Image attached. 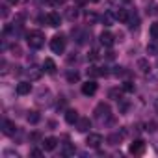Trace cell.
Segmentation results:
<instances>
[{
  "mask_svg": "<svg viewBox=\"0 0 158 158\" xmlns=\"http://www.w3.org/2000/svg\"><path fill=\"white\" fill-rule=\"evenodd\" d=\"M93 114H95V119H97V121L104 123V121H110V117H112V108H110V104L101 102V104H97V108H95Z\"/></svg>",
  "mask_w": 158,
  "mask_h": 158,
  "instance_id": "6da1fadb",
  "label": "cell"
},
{
  "mask_svg": "<svg viewBox=\"0 0 158 158\" xmlns=\"http://www.w3.org/2000/svg\"><path fill=\"white\" fill-rule=\"evenodd\" d=\"M26 41H28V47L30 48H41L45 45V35L41 32H30L26 35Z\"/></svg>",
  "mask_w": 158,
  "mask_h": 158,
  "instance_id": "7a4b0ae2",
  "label": "cell"
},
{
  "mask_svg": "<svg viewBox=\"0 0 158 158\" xmlns=\"http://www.w3.org/2000/svg\"><path fill=\"white\" fill-rule=\"evenodd\" d=\"M50 50L54 54H63V50H65V37L63 35H54L50 39Z\"/></svg>",
  "mask_w": 158,
  "mask_h": 158,
  "instance_id": "3957f363",
  "label": "cell"
},
{
  "mask_svg": "<svg viewBox=\"0 0 158 158\" xmlns=\"http://www.w3.org/2000/svg\"><path fill=\"white\" fill-rule=\"evenodd\" d=\"M145 149H147V145H145L143 139H134V141L130 143V147H128V152L134 154V156H141V154L145 152Z\"/></svg>",
  "mask_w": 158,
  "mask_h": 158,
  "instance_id": "277c9868",
  "label": "cell"
},
{
  "mask_svg": "<svg viewBox=\"0 0 158 158\" xmlns=\"http://www.w3.org/2000/svg\"><path fill=\"white\" fill-rule=\"evenodd\" d=\"M82 93H84L86 97L95 95V93H97V82H95V80H88V82H84V84H82Z\"/></svg>",
  "mask_w": 158,
  "mask_h": 158,
  "instance_id": "5b68a950",
  "label": "cell"
},
{
  "mask_svg": "<svg viewBox=\"0 0 158 158\" xmlns=\"http://www.w3.org/2000/svg\"><path fill=\"white\" fill-rule=\"evenodd\" d=\"M45 23H47L48 26H52V28H58L60 23H61V17H60V13L52 11V13H48V15L45 17Z\"/></svg>",
  "mask_w": 158,
  "mask_h": 158,
  "instance_id": "8992f818",
  "label": "cell"
},
{
  "mask_svg": "<svg viewBox=\"0 0 158 158\" xmlns=\"http://www.w3.org/2000/svg\"><path fill=\"white\" fill-rule=\"evenodd\" d=\"M2 132H4L6 136H15V132H17L15 123L10 121V119H4V121H2Z\"/></svg>",
  "mask_w": 158,
  "mask_h": 158,
  "instance_id": "52a82bcc",
  "label": "cell"
},
{
  "mask_svg": "<svg viewBox=\"0 0 158 158\" xmlns=\"http://www.w3.org/2000/svg\"><path fill=\"white\" fill-rule=\"evenodd\" d=\"M86 143H88V147H93V149H97V147H101V143H102V136H101V134H95V132H91V134L88 136Z\"/></svg>",
  "mask_w": 158,
  "mask_h": 158,
  "instance_id": "ba28073f",
  "label": "cell"
},
{
  "mask_svg": "<svg viewBox=\"0 0 158 158\" xmlns=\"http://www.w3.org/2000/svg\"><path fill=\"white\" fill-rule=\"evenodd\" d=\"M76 128H78V132H88L91 128L89 117H80V119H78V123H76Z\"/></svg>",
  "mask_w": 158,
  "mask_h": 158,
  "instance_id": "9c48e42d",
  "label": "cell"
},
{
  "mask_svg": "<svg viewBox=\"0 0 158 158\" xmlns=\"http://www.w3.org/2000/svg\"><path fill=\"white\" fill-rule=\"evenodd\" d=\"M99 39H101V45H104V47H112V45L115 43V37H114L110 32H102Z\"/></svg>",
  "mask_w": 158,
  "mask_h": 158,
  "instance_id": "30bf717a",
  "label": "cell"
},
{
  "mask_svg": "<svg viewBox=\"0 0 158 158\" xmlns=\"http://www.w3.org/2000/svg\"><path fill=\"white\" fill-rule=\"evenodd\" d=\"M78 119H80V115H78L76 110H67V112H65V121H67L69 125H76Z\"/></svg>",
  "mask_w": 158,
  "mask_h": 158,
  "instance_id": "8fae6325",
  "label": "cell"
},
{
  "mask_svg": "<svg viewBox=\"0 0 158 158\" xmlns=\"http://www.w3.org/2000/svg\"><path fill=\"white\" fill-rule=\"evenodd\" d=\"M114 17H115L119 23H128V17H130V13H128V10H125V8H119V10L114 13Z\"/></svg>",
  "mask_w": 158,
  "mask_h": 158,
  "instance_id": "7c38bea8",
  "label": "cell"
},
{
  "mask_svg": "<svg viewBox=\"0 0 158 158\" xmlns=\"http://www.w3.org/2000/svg\"><path fill=\"white\" fill-rule=\"evenodd\" d=\"M15 91H17V95H28L32 91V84L30 82H21V84H17Z\"/></svg>",
  "mask_w": 158,
  "mask_h": 158,
  "instance_id": "4fadbf2b",
  "label": "cell"
},
{
  "mask_svg": "<svg viewBox=\"0 0 158 158\" xmlns=\"http://www.w3.org/2000/svg\"><path fill=\"white\" fill-rule=\"evenodd\" d=\"M56 145H58V139L52 138V136H48V138L43 139V149H45V151H54Z\"/></svg>",
  "mask_w": 158,
  "mask_h": 158,
  "instance_id": "5bb4252c",
  "label": "cell"
},
{
  "mask_svg": "<svg viewBox=\"0 0 158 158\" xmlns=\"http://www.w3.org/2000/svg\"><path fill=\"white\" fill-rule=\"evenodd\" d=\"M43 71H45V73H48V74L56 73V63H54V60L47 58V60L43 61Z\"/></svg>",
  "mask_w": 158,
  "mask_h": 158,
  "instance_id": "9a60e30c",
  "label": "cell"
},
{
  "mask_svg": "<svg viewBox=\"0 0 158 158\" xmlns=\"http://www.w3.org/2000/svg\"><path fill=\"white\" fill-rule=\"evenodd\" d=\"M125 136H127V132H125V130H121V132H117V134H112V136H108V141H110L112 145H117V143H119V141H121Z\"/></svg>",
  "mask_w": 158,
  "mask_h": 158,
  "instance_id": "2e32d148",
  "label": "cell"
},
{
  "mask_svg": "<svg viewBox=\"0 0 158 158\" xmlns=\"http://www.w3.org/2000/svg\"><path fill=\"white\" fill-rule=\"evenodd\" d=\"M26 73H28V76H30V80H39V78H41V73H43V71L32 65V67H30Z\"/></svg>",
  "mask_w": 158,
  "mask_h": 158,
  "instance_id": "e0dca14e",
  "label": "cell"
},
{
  "mask_svg": "<svg viewBox=\"0 0 158 158\" xmlns=\"http://www.w3.org/2000/svg\"><path fill=\"white\" fill-rule=\"evenodd\" d=\"M147 52L152 56H158V39H151V43L147 45Z\"/></svg>",
  "mask_w": 158,
  "mask_h": 158,
  "instance_id": "ac0fdd59",
  "label": "cell"
},
{
  "mask_svg": "<svg viewBox=\"0 0 158 158\" xmlns=\"http://www.w3.org/2000/svg\"><path fill=\"white\" fill-rule=\"evenodd\" d=\"M26 119H28V123H30V125H37V123H39V119H41V115H39V112H28Z\"/></svg>",
  "mask_w": 158,
  "mask_h": 158,
  "instance_id": "d6986e66",
  "label": "cell"
},
{
  "mask_svg": "<svg viewBox=\"0 0 158 158\" xmlns=\"http://www.w3.org/2000/svg\"><path fill=\"white\" fill-rule=\"evenodd\" d=\"M138 67H139V71H141V73H149V69H151V65H149V60H145V58L138 60Z\"/></svg>",
  "mask_w": 158,
  "mask_h": 158,
  "instance_id": "ffe728a7",
  "label": "cell"
},
{
  "mask_svg": "<svg viewBox=\"0 0 158 158\" xmlns=\"http://www.w3.org/2000/svg\"><path fill=\"white\" fill-rule=\"evenodd\" d=\"M149 35H151V39H158V23H152V24H151Z\"/></svg>",
  "mask_w": 158,
  "mask_h": 158,
  "instance_id": "44dd1931",
  "label": "cell"
},
{
  "mask_svg": "<svg viewBox=\"0 0 158 158\" xmlns=\"http://www.w3.org/2000/svg\"><path fill=\"white\" fill-rule=\"evenodd\" d=\"M78 78H80V74H78L76 71H69V73H67V80H69L71 84H74V82H78Z\"/></svg>",
  "mask_w": 158,
  "mask_h": 158,
  "instance_id": "7402d4cb",
  "label": "cell"
},
{
  "mask_svg": "<svg viewBox=\"0 0 158 158\" xmlns=\"http://www.w3.org/2000/svg\"><path fill=\"white\" fill-rule=\"evenodd\" d=\"M108 97L110 99H115V101H121V89H110L108 91Z\"/></svg>",
  "mask_w": 158,
  "mask_h": 158,
  "instance_id": "603a6c76",
  "label": "cell"
},
{
  "mask_svg": "<svg viewBox=\"0 0 158 158\" xmlns=\"http://www.w3.org/2000/svg\"><path fill=\"white\" fill-rule=\"evenodd\" d=\"M78 17V10L76 8H69V11H67V19L69 21H74Z\"/></svg>",
  "mask_w": 158,
  "mask_h": 158,
  "instance_id": "cb8c5ba5",
  "label": "cell"
},
{
  "mask_svg": "<svg viewBox=\"0 0 158 158\" xmlns=\"http://www.w3.org/2000/svg\"><path fill=\"white\" fill-rule=\"evenodd\" d=\"M102 23H104V26H112V15L110 13H104L102 15Z\"/></svg>",
  "mask_w": 158,
  "mask_h": 158,
  "instance_id": "d4e9b609",
  "label": "cell"
},
{
  "mask_svg": "<svg viewBox=\"0 0 158 158\" xmlns=\"http://www.w3.org/2000/svg\"><path fill=\"white\" fill-rule=\"evenodd\" d=\"M71 154H74V147L65 145V147H63V156H71Z\"/></svg>",
  "mask_w": 158,
  "mask_h": 158,
  "instance_id": "484cf974",
  "label": "cell"
},
{
  "mask_svg": "<svg viewBox=\"0 0 158 158\" xmlns=\"http://www.w3.org/2000/svg\"><path fill=\"white\" fill-rule=\"evenodd\" d=\"M130 0H110V4H114V6H117V8H123V4H128Z\"/></svg>",
  "mask_w": 158,
  "mask_h": 158,
  "instance_id": "4316f807",
  "label": "cell"
},
{
  "mask_svg": "<svg viewBox=\"0 0 158 158\" xmlns=\"http://www.w3.org/2000/svg\"><path fill=\"white\" fill-rule=\"evenodd\" d=\"M145 130H147V132H154V130H156V123H152V121H149V123L145 125Z\"/></svg>",
  "mask_w": 158,
  "mask_h": 158,
  "instance_id": "83f0119b",
  "label": "cell"
},
{
  "mask_svg": "<svg viewBox=\"0 0 158 158\" xmlns=\"http://www.w3.org/2000/svg\"><path fill=\"white\" fill-rule=\"evenodd\" d=\"M123 89L130 93V91H134V84H132V82H125V84H123Z\"/></svg>",
  "mask_w": 158,
  "mask_h": 158,
  "instance_id": "f1b7e54d",
  "label": "cell"
},
{
  "mask_svg": "<svg viewBox=\"0 0 158 158\" xmlns=\"http://www.w3.org/2000/svg\"><path fill=\"white\" fill-rule=\"evenodd\" d=\"M152 134H154V138H152V147H154L156 152H158V130H154Z\"/></svg>",
  "mask_w": 158,
  "mask_h": 158,
  "instance_id": "f546056e",
  "label": "cell"
},
{
  "mask_svg": "<svg viewBox=\"0 0 158 158\" xmlns=\"http://www.w3.org/2000/svg\"><path fill=\"white\" fill-rule=\"evenodd\" d=\"M127 108H128V102L121 99V104H119V110H121V114H125V112H127Z\"/></svg>",
  "mask_w": 158,
  "mask_h": 158,
  "instance_id": "4dcf8cb0",
  "label": "cell"
},
{
  "mask_svg": "<svg viewBox=\"0 0 158 158\" xmlns=\"http://www.w3.org/2000/svg\"><path fill=\"white\" fill-rule=\"evenodd\" d=\"M11 52H13L15 56H21V47H19V45H13V47H11Z\"/></svg>",
  "mask_w": 158,
  "mask_h": 158,
  "instance_id": "1f68e13d",
  "label": "cell"
},
{
  "mask_svg": "<svg viewBox=\"0 0 158 158\" xmlns=\"http://www.w3.org/2000/svg\"><path fill=\"white\" fill-rule=\"evenodd\" d=\"M30 154H32V156H41V154H43V152H41V151H37V149H34V151H32V152H30Z\"/></svg>",
  "mask_w": 158,
  "mask_h": 158,
  "instance_id": "d6a6232c",
  "label": "cell"
},
{
  "mask_svg": "<svg viewBox=\"0 0 158 158\" xmlns=\"http://www.w3.org/2000/svg\"><path fill=\"white\" fill-rule=\"evenodd\" d=\"M154 110H156V114H158V97H156V101H154Z\"/></svg>",
  "mask_w": 158,
  "mask_h": 158,
  "instance_id": "836d02e7",
  "label": "cell"
},
{
  "mask_svg": "<svg viewBox=\"0 0 158 158\" xmlns=\"http://www.w3.org/2000/svg\"><path fill=\"white\" fill-rule=\"evenodd\" d=\"M8 2H10V4H13V6H15V4H17V2H19V0H8Z\"/></svg>",
  "mask_w": 158,
  "mask_h": 158,
  "instance_id": "e575fe53",
  "label": "cell"
},
{
  "mask_svg": "<svg viewBox=\"0 0 158 158\" xmlns=\"http://www.w3.org/2000/svg\"><path fill=\"white\" fill-rule=\"evenodd\" d=\"M89 2H93V4H97V2H99V0H89Z\"/></svg>",
  "mask_w": 158,
  "mask_h": 158,
  "instance_id": "d590c367",
  "label": "cell"
}]
</instances>
